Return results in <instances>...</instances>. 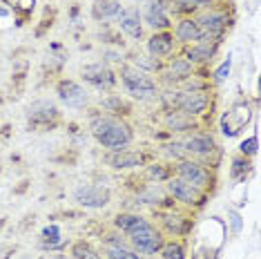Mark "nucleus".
I'll return each instance as SVG.
<instances>
[{"label": "nucleus", "mask_w": 261, "mask_h": 259, "mask_svg": "<svg viewBox=\"0 0 261 259\" xmlns=\"http://www.w3.org/2000/svg\"><path fill=\"white\" fill-rule=\"evenodd\" d=\"M90 134L108 152L123 150L134 141V132L127 125V121L105 114V112H94L90 116Z\"/></svg>", "instance_id": "obj_1"}, {"label": "nucleus", "mask_w": 261, "mask_h": 259, "mask_svg": "<svg viewBox=\"0 0 261 259\" xmlns=\"http://www.w3.org/2000/svg\"><path fill=\"white\" fill-rule=\"evenodd\" d=\"M116 79H121L125 94L136 101H152L159 96V83L147 72L134 67L132 63H123L116 72Z\"/></svg>", "instance_id": "obj_2"}, {"label": "nucleus", "mask_w": 261, "mask_h": 259, "mask_svg": "<svg viewBox=\"0 0 261 259\" xmlns=\"http://www.w3.org/2000/svg\"><path fill=\"white\" fill-rule=\"evenodd\" d=\"M61 125V110L49 98H38L27 108V127L34 132H49Z\"/></svg>", "instance_id": "obj_3"}, {"label": "nucleus", "mask_w": 261, "mask_h": 259, "mask_svg": "<svg viewBox=\"0 0 261 259\" xmlns=\"http://www.w3.org/2000/svg\"><path fill=\"white\" fill-rule=\"evenodd\" d=\"M163 241H165L163 232L159 230L152 221L145 223V226L139 228V230H134V232L127 235V244L132 246V248L139 252L141 257H143V255H156V252L161 250Z\"/></svg>", "instance_id": "obj_4"}, {"label": "nucleus", "mask_w": 261, "mask_h": 259, "mask_svg": "<svg viewBox=\"0 0 261 259\" xmlns=\"http://www.w3.org/2000/svg\"><path fill=\"white\" fill-rule=\"evenodd\" d=\"M197 25L203 34L201 43H221V38L225 36V32L230 29V18L225 11L210 9L205 14H201L197 18Z\"/></svg>", "instance_id": "obj_5"}, {"label": "nucleus", "mask_w": 261, "mask_h": 259, "mask_svg": "<svg viewBox=\"0 0 261 259\" xmlns=\"http://www.w3.org/2000/svg\"><path fill=\"white\" fill-rule=\"evenodd\" d=\"M174 176L192 184L194 188H201V190H210L212 184H215V176L207 170L203 163L194 161V159H181L179 163L174 166Z\"/></svg>", "instance_id": "obj_6"}, {"label": "nucleus", "mask_w": 261, "mask_h": 259, "mask_svg": "<svg viewBox=\"0 0 261 259\" xmlns=\"http://www.w3.org/2000/svg\"><path fill=\"white\" fill-rule=\"evenodd\" d=\"M168 194L174 201H181L190 205V208H203L205 201H207V192L201 190V188H194L192 184L179 179V176H170L168 181Z\"/></svg>", "instance_id": "obj_7"}, {"label": "nucleus", "mask_w": 261, "mask_h": 259, "mask_svg": "<svg viewBox=\"0 0 261 259\" xmlns=\"http://www.w3.org/2000/svg\"><path fill=\"white\" fill-rule=\"evenodd\" d=\"M74 201L87 210H100L112 201V190L100 184H83L74 190Z\"/></svg>", "instance_id": "obj_8"}, {"label": "nucleus", "mask_w": 261, "mask_h": 259, "mask_svg": "<svg viewBox=\"0 0 261 259\" xmlns=\"http://www.w3.org/2000/svg\"><path fill=\"white\" fill-rule=\"evenodd\" d=\"M252 121V110L246 101H237L221 116V132L225 137H237L248 123Z\"/></svg>", "instance_id": "obj_9"}, {"label": "nucleus", "mask_w": 261, "mask_h": 259, "mask_svg": "<svg viewBox=\"0 0 261 259\" xmlns=\"http://www.w3.org/2000/svg\"><path fill=\"white\" fill-rule=\"evenodd\" d=\"M152 161V157L145 150H114L105 154V163L114 170H134V168H143Z\"/></svg>", "instance_id": "obj_10"}, {"label": "nucleus", "mask_w": 261, "mask_h": 259, "mask_svg": "<svg viewBox=\"0 0 261 259\" xmlns=\"http://www.w3.org/2000/svg\"><path fill=\"white\" fill-rule=\"evenodd\" d=\"M56 96L63 105L72 110H83L90 105V94L85 92V87L81 83H76L72 79H61L56 83Z\"/></svg>", "instance_id": "obj_11"}, {"label": "nucleus", "mask_w": 261, "mask_h": 259, "mask_svg": "<svg viewBox=\"0 0 261 259\" xmlns=\"http://www.w3.org/2000/svg\"><path fill=\"white\" fill-rule=\"evenodd\" d=\"M81 76L85 83H90L96 90H112L116 85V72L105 63H90L81 69Z\"/></svg>", "instance_id": "obj_12"}, {"label": "nucleus", "mask_w": 261, "mask_h": 259, "mask_svg": "<svg viewBox=\"0 0 261 259\" xmlns=\"http://www.w3.org/2000/svg\"><path fill=\"white\" fill-rule=\"evenodd\" d=\"M141 18H143V25L154 29V32H165V29H170L172 20H170L168 0H147L145 11L141 14Z\"/></svg>", "instance_id": "obj_13"}, {"label": "nucleus", "mask_w": 261, "mask_h": 259, "mask_svg": "<svg viewBox=\"0 0 261 259\" xmlns=\"http://www.w3.org/2000/svg\"><path fill=\"white\" fill-rule=\"evenodd\" d=\"M116 27L132 40L143 38V18H141L139 7H125L116 14Z\"/></svg>", "instance_id": "obj_14"}, {"label": "nucleus", "mask_w": 261, "mask_h": 259, "mask_svg": "<svg viewBox=\"0 0 261 259\" xmlns=\"http://www.w3.org/2000/svg\"><path fill=\"white\" fill-rule=\"evenodd\" d=\"M210 101H212V94L207 90H194V92H186V90H183V98H181L179 112L192 116V119H197V116H201V114H205V112H207V108H210Z\"/></svg>", "instance_id": "obj_15"}, {"label": "nucleus", "mask_w": 261, "mask_h": 259, "mask_svg": "<svg viewBox=\"0 0 261 259\" xmlns=\"http://www.w3.org/2000/svg\"><path fill=\"white\" fill-rule=\"evenodd\" d=\"M100 255L105 259H143L125 239H121V235H105Z\"/></svg>", "instance_id": "obj_16"}, {"label": "nucleus", "mask_w": 261, "mask_h": 259, "mask_svg": "<svg viewBox=\"0 0 261 259\" xmlns=\"http://www.w3.org/2000/svg\"><path fill=\"white\" fill-rule=\"evenodd\" d=\"M194 228V219L181 213H163L161 215V232L170 235V237H186L192 232Z\"/></svg>", "instance_id": "obj_17"}, {"label": "nucleus", "mask_w": 261, "mask_h": 259, "mask_svg": "<svg viewBox=\"0 0 261 259\" xmlns=\"http://www.w3.org/2000/svg\"><path fill=\"white\" fill-rule=\"evenodd\" d=\"M183 150L186 154H194V157H210L217 150V141L210 132H194L183 141Z\"/></svg>", "instance_id": "obj_18"}, {"label": "nucleus", "mask_w": 261, "mask_h": 259, "mask_svg": "<svg viewBox=\"0 0 261 259\" xmlns=\"http://www.w3.org/2000/svg\"><path fill=\"white\" fill-rule=\"evenodd\" d=\"M174 45L176 40L172 36L170 29H165V32H154L150 38H147V54L154 56V58H170L174 54Z\"/></svg>", "instance_id": "obj_19"}, {"label": "nucleus", "mask_w": 261, "mask_h": 259, "mask_svg": "<svg viewBox=\"0 0 261 259\" xmlns=\"http://www.w3.org/2000/svg\"><path fill=\"white\" fill-rule=\"evenodd\" d=\"M219 49V43H192V45H186L183 47V58H186L188 63H192L194 67L197 65H205L210 63L212 58H215Z\"/></svg>", "instance_id": "obj_20"}, {"label": "nucleus", "mask_w": 261, "mask_h": 259, "mask_svg": "<svg viewBox=\"0 0 261 259\" xmlns=\"http://www.w3.org/2000/svg\"><path fill=\"white\" fill-rule=\"evenodd\" d=\"M172 36H174L176 43H181L183 47H186V45H192V43H201L203 34H201V29L197 25V18H190V16H186V18H181L174 25Z\"/></svg>", "instance_id": "obj_21"}, {"label": "nucleus", "mask_w": 261, "mask_h": 259, "mask_svg": "<svg viewBox=\"0 0 261 259\" xmlns=\"http://www.w3.org/2000/svg\"><path fill=\"white\" fill-rule=\"evenodd\" d=\"M165 127L170 132H192V130H199V123L183 112H165Z\"/></svg>", "instance_id": "obj_22"}, {"label": "nucleus", "mask_w": 261, "mask_h": 259, "mask_svg": "<svg viewBox=\"0 0 261 259\" xmlns=\"http://www.w3.org/2000/svg\"><path fill=\"white\" fill-rule=\"evenodd\" d=\"M145 223H150V219H145V217L139 215V213H118L114 217V228L123 235L139 230V228H143Z\"/></svg>", "instance_id": "obj_23"}, {"label": "nucleus", "mask_w": 261, "mask_h": 259, "mask_svg": "<svg viewBox=\"0 0 261 259\" xmlns=\"http://www.w3.org/2000/svg\"><path fill=\"white\" fill-rule=\"evenodd\" d=\"M121 3L118 0H94L92 3V16L94 20H110L116 18V14L121 11Z\"/></svg>", "instance_id": "obj_24"}, {"label": "nucleus", "mask_w": 261, "mask_h": 259, "mask_svg": "<svg viewBox=\"0 0 261 259\" xmlns=\"http://www.w3.org/2000/svg\"><path fill=\"white\" fill-rule=\"evenodd\" d=\"M100 108H103L105 114L118 116V119H125V116L129 114V105L123 101L118 94H108L105 98H100Z\"/></svg>", "instance_id": "obj_25"}, {"label": "nucleus", "mask_w": 261, "mask_h": 259, "mask_svg": "<svg viewBox=\"0 0 261 259\" xmlns=\"http://www.w3.org/2000/svg\"><path fill=\"white\" fill-rule=\"evenodd\" d=\"M7 7L14 11L16 20H18V25H25V22L32 18V11L36 7V0H3Z\"/></svg>", "instance_id": "obj_26"}, {"label": "nucleus", "mask_w": 261, "mask_h": 259, "mask_svg": "<svg viewBox=\"0 0 261 259\" xmlns=\"http://www.w3.org/2000/svg\"><path fill=\"white\" fill-rule=\"evenodd\" d=\"M170 176H174V166H168V163H147L145 166V179L152 181V184H163Z\"/></svg>", "instance_id": "obj_27"}, {"label": "nucleus", "mask_w": 261, "mask_h": 259, "mask_svg": "<svg viewBox=\"0 0 261 259\" xmlns=\"http://www.w3.org/2000/svg\"><path fill=\"white\" fill-rule=\"evenodd\" d=\"M69 259H105L100 252L94 248L90 241L85 239H79L69 246Z\"/></svg>", "instance_id": "obj_28"}, {"label": "nucleus", "mask_w": 261, "mask_h": 259, "mask_svg": "<svg viewBox=\"0 0 261 259\" xmlns=\"http://www.w3.org/2000/svg\"><path fill=\"white\" fill-rule=\"evenodd\" d=\"M172 5L170 7V14H192L197 9H203V7H210L212 0H170Z\"/></svg>", "instance_id": "obj_29"}, {"label": "nucleus", "mask_w": 261, "mask_h": 259, "mask_svg": "<svg viewBox=\"0 0 261 259\" xmlns=\"http://www.w3.org/2000/svg\"><path fill=\"white\" fill-rule=\"evenodd\" d=\"M159 255H161V259H188V250L183 241L172 239V241H163Z\"/></svg>", "instance_id": "obj_30"}, {"label": "nucleus", "mask_w": 261, "mask_h": 259, "mask_svg": "<svg viewBox=\"0 0 261 259\" xmlns=\"http://www.w3.org/2000/svg\"><path fill=\"white\" fill-rule=\"evenodd\" d=\"M159 98H161V108L165 112H179L183 90H179V87H170V90H165V92H159Z\"/></svg>", "instance_id": "obj_31"}, {"label": "nucleus", "mask_w": 261, "mask_h": 259, "mask_svg": "<svg viewBox=\"0 0 261 259\" xmlns=\"http://www.w3.org/2000/svg\"><path fill=\"white\" fill-rule=\"evenodd\" d=\"M252 172V161H250V157H234L232 159V166H230V176H232L234 181H243L248 174Z\"/></svg>", "instance_id": "obj_32"}, {"label": "nucleus", "mask_w": 261, "mask_h": 259, "mask_svg": "<svg viewBox=\"0 0 261 259\" xmlns=\"http://www.w3.org/2000/svg\"><path fill=\"white\" fill-rule=\"evenodd\" d=\"M132 65L134 67H139V69H143V72H161V61H159V58H154V56H150V54H139V56H134L132 58Z\"/></svg>", "instance_id": "obj_33"}, {"label": "nucleus", "mask_w": 261, "mask_h": 259, "mask_svg": "<svg viewBox=\"0 0 261 259\" xmlns=\"http://www.w3.org/2000/svg\"><path fill=\"white\" fill-rule=\"evenodd\" d=\"M230 67H232V61H230V56H228V58H225V61L215 69V74H212V81H215L217 85L223 83V81L228 79V74H230Z\"/></svg>", "instance_id": "obj_34"}, {"label": "nucleus", "mask_w": 261, "mask_h": 259, "mask_svg": "<svg viewBox=\"0 0 261 259\" xmlns=\"http://www.w3.org/2000/svg\"><path fill=\"white\" fill-rule=\"evenodd\" d=\"M239 152L243 157H254L257 154V137H250V139L243 141V143L239 145Z\"/></svg>", "instance_id": "obj_35"}, {"label": "nucleus", "mask_w": 261, "mask_h": 259, "mask_svg": "<svg viewBox=\"0 0 261 259\" xmlns=\"http://www.w3.org/2000/svg\"><path fill=\"white\" fill-rule=\"evenodd\" d=\"M192 259H219V252L215 248H210V246H203V248H199L194 252Z\"/></svg>", "instance_id": "obj_36"}, {"label": "nucleus", "mask_w": 261, "mask_h": 259, "mask_svg": "<svg viewBox=\"0 0 261 259\" xmlns=\"http://www.w3.org/2000/svg\"><path fill=\"white\" fill-rule=\"evenodd\" d=\"M230 221H232V230L239 232L241 230V217L237 215V213H230Z\"/></svg>", "instance_id": "obj_37"}, {"label": "nucleus", "mask_w": 261, "mask_h": 259, "mask_svg": "<svg viewBox=\"0 0 261 259\" xmlns=\"http://www.w3.org/2000/svg\"><path fill=\"white\" fill-rule=\"evenodd\" d=\"M105 58H108V61H114V63H123L121 51H105Z\"/></svg>", "instance_id": "obj_38"}, {"label": "nucleus", "mask_w": 261, "mask_h": 259, "mask_svg": "<svg viewBox=\"0 0 261 259\" xmlns=\"http://www.w3.org/2000/svg\"><path fill=\"white\" fill-rule=\"evenodd\" d=\"M38 259H69V257L61 255V252H45V255H40Z\"/></svg>", "instance_id": "obj_39"}, {"label": "nucleus", "mask_w": 261, "mask_h": 259, "mask_svg": "<svg viewBox=\"0 0 261 259\" xmlns=\"http://www.w3.org/2000/svg\"><path fill=\"white\" fill-rule=\"evenodd\" d=\"M134 3H141V0H134Z\"/></svg>", "instance_id": "obj_40"}]
</instances>
